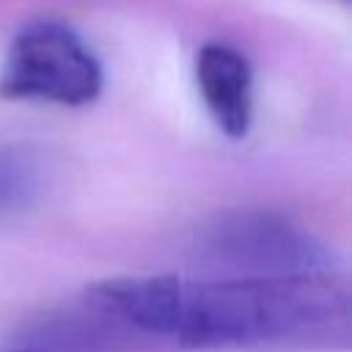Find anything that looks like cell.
<instances>
[{"label": "cell", "instance_id": "cell-1", "mask_svg": "<svg viewBox=\"0 0 352 352\" xmlns=\"http://www.w3.org/2000/svg\"><path fill=\"white\" fill-rule=\"evenodd\" d=\"M126 336L168 338L184 349L261 344L346 346L352 294L333 272L302 275H121L82 292Z\"/></svg>", "mask_w": 352, "mask_h": 352}, {"label": "cell", "instance_id": "cell-2", "mask_svg": "<svg viewBox=\"0 0 352 352\" xmlns=\"http://www.w3.org/2000/svg\"><path fill=\"white\" fill-rule=\"evenodd\" d=\"M195 256L226 275H302L333 272V253L294 220L267 209H231L212 217Z\"/></svg>", "mask_w": 352, "mask_h": 352}, {"label": "cell", "instance_id": "cell-3", "mask_svg": "<svg viewBox=\"0 0 352 352\" xmlns=\"http://www.w3.org/2000/svg\"><path fill=\"white\" fill-rule=\"evenodd\" d=\"M104 85L102 63L63 22L38 19L16 30L0 66V99L85 107Z\"/></svg>", "mask_w": 352, "mask_h": 352}, {"label": "cell", "instance_id": "cell-4", "mask_svg": "<svg viewBox=\"0 0 352 352\" xmlns=\"http://www.w3.org/2000/svg\"><path fill=\"white\" fill-rule=\"evenodd\" d=\"M129 338L80 297L74 305L50 308L19 322L0 338V352H116Z\"/></svg>", "mask_w": 352, "mask_h": 352}, {"label": "cell", "instance_id": "cell-5", "mask_svg": "<svg viewBox=\"0 0 352 352\" xmlns=\"http://www.w3.org/2000/svg\"><path fill=\"white\" fill-rule=\"evenodd\" d=\"M195 85L217 129L242 140L253 124V69L248 58L220 41H206L195 52Z\"/></svg>", "mask_w": 352, "mask_h": 352}, {"label": "cell", "instance_id": "cell-6", "mask_svg": "<svg viewBox=\"0 0 352 352\" xmlns=\"http://www.w3.org/2000/svg\"><path fill=\"white\" fill-rule=\"evenodd\" d=\"M41 190V162L28 148H0V214L25 209Z\"/></svg>", "mask_w": 352, "mask_h": 352}]
</instances>
